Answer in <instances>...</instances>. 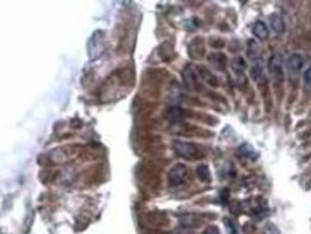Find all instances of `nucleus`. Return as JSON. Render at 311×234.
<instances>
[{"label":"nucleus","mask_w":311,"mask_h":234,"mask_svg":"<svg viewBox=\"0 0 311 234\" xmlns=\"http://www.w3.org/2000/svg\"><path fill=\"white\" fill-rule=\"evenodd\" d=\"M268 69L270 75L276 82H281L283 80V58L281 54L276 53L270 56L268 61Z\"/></svg>","instance_id":"obj_1"},{"label":"nucleus","mask_w":311,"mask_h":234,"mask_svg":"<svg viewBox=\"0 0 311 234\" xmlns=\"http://www.w3.org/2000/svg\"><path fill=\"white\" fill-rule=\"evenodd\" d=\"M174 150L179 156L186 159H193L198 156V149L194 144L191 143L182 142V140H175L174 142Z\"/></svg>","instance_id":"obj_2"},{"label":"nucleus","mask_w":311,"mask_h":234,"mask_svg":"<svg viewBox=\"0 0 311 234\" xmlns=\"http://www.w3.org/2000/svg\"><path fill=\"white\" fill-rule=\"evenodd\" d=\"M187 168L184 164H177L173 166L168 172V180H170L171 185H180L185 182L186 177H187Z\"/></svg>","instance_id":"obj_3"},{"label":"nucleus","mask_w":311,"mask_h":234,"mask_svg":"<svg viewBox=\"0 0 311 234\" xmlns=\"http://www.w3.org/2000/svg\"><path fill=\"white\" fill-rule=\"evenodd\" d=\"M302 67H303L302 55L299 54V53H294V54L289 56L288 61H287V68H288L290 76L296 78V76L300 74Z\"/></svg>","instance_id":"obj_4"},{"label":"nucleus","mask_w":311,"mask_h":234,"mask_svg":"<svg viewBox=\"0 0 311 234\" xmlns=\"http://www.w3.org/2000/svg\"><path fill=\"white\" fill-rule=\"evenodd\" d=\"M270 25H272V28L279 34H282L286 31V23L285 20L279 13H274V14L270 15Z\"/></svg>","instance_id":"obj_5"},{"label":"nucleus","mask_w":311,"mask_h":234,"mask_svg":"<svg viewBox=\"0 0 311 234\" xmlns=\"http://www.w3.org/2000/svg\"><path fill=\"white\" fill-rule=\"evenodd\" d=\"M253 33H254V35L260 40H266L269 35L268 27H267L266 23L262 21H256L254 23V26H253Z\"/></svg>","instance_id":"obj_6"},{"label":"nucleus","mask_w":311,"mask_h":234,"mask_svg":"<svg viewBox=\"0 0 311 234\" xmlns=\"http://www.w3.org/2000/svg\"><path fill=\"white\" fill-rule=\"evenodd\" d=\"M182 76H184V81H185L186 87H187L188 89H195V87L198 86V81H197V78H195L193 70H192L190 67L184 70Z\"/></svg>","instance_id":"obj_7"},{"label":"nucleus","mask_w":311,"mask_h":234,"mask_svg":"<svg viewBox=\"0 0 311 234\" xmlns=\"http://www.w3.org/2000/svg\"><path fill=\"white\" fill-rule=\"evenodd\" d=\"M208 60H209V62L215 67V68H218L220 70L225 69L226 58L224 54H221V53H213V54L208 56Z\"/></svg>","instance_id":"obj_8"},{"label":"nucleus","mask_w":311,"mask_h":234,"mask_svg":"<svg viewBox=\"0 0 311 234\" xmlns=\"http://www.w3.org/2000/svg\"><path fill=\"white\" fill-rule=\"evenodd\" d=\"M197 176L202 183L211 182V171H209V168L207 165H205V164H201V165L198 166Z\"/></svg>","instance_id":"obj_9"},{"label":"nucleus","mask_w":311,"mask_h":234,"mask_svg":"<svg viewBox=\"0 0 311 234\" xmlns=\"http://www.w3.org/2000/svg\"><path fill=\"white\" fill-rule=\"evenodd\" d=\"M166 117L168 121L173 123L179 122L182 118L181 109L178 108V107H171V108H168V110L166 112Z\"/></svg>","instance_id":"obj_10"},{"label":"nucleus","mask_w":311,"mask_h":234,"mask_svg":"<svg viewBox=\"0 0 311 234\" xmlns=\"http://www.w3.org/2000/svg\"><path fill=\"white\" fill-rule=\"evenodd\" d=\"M259 51H260L259 46L256 45V43L253 41V40H251V41H249V43H248V53H247V54H248V58L253 60L254 62L259 61L260 60Z\"/></svg>","instance_id":"obj_11"},{"label":"nucleus","mask_w":311,"mask_h":234,"mask_svg":"<svg viewBox=\"0 0 311 234\" xmlns=\"http://www.w3.org/2000/svg\"><path fill=\"white\" fill-rule=\"evenodd\" d=\"M232 68L234 69V72L238 73V74H242L243 70L246 69L245 60H243L242 58L234 59V61L232 62Z\"/></svg>","instance_id":"obj_12"},{"label":"nucleus","mask_w":311,"mask_h":234,"mask_svg":"<svg viewBox=\"0 0 311 234\" xmlns=\"http://www.w3.org/2000/svg\"><path fill=\"white\" fill-rule=\"evenodd\" d=\"M261 74H262V63H261V59H260L259 61L255 62V66L253 67L252 76L255 80H258L260 76H261Z\"/></svg>","instance_id":"obj_13"},{"label":"nucleus","mask_w":311,"mask_h":234,"mask_svg":"<svg viewBox=\"0 0 311 234\" xmlns=\"http://www.w3.org/2000/svg\"><path fill=\"white\" fill-rule=\"evenodd\" d=\"M304 82L308 89H311V66L304 73Z\"/></svg>","instance_id":"obj_14"},{"label":"nucleus","mask_w":311,"mask_h":234,"mask_svg":"<svg viewBox=\"0 0 311 234\" xmlns=\"http://www.w3.org/2000/svg\"><path fill=\"white\" fill-rule=\"evenodd\" d=\"M205 234H219V232L216 229H209V230L206 231Z\"/></svg>","instance_id":"obj_15"}]
</instances>
